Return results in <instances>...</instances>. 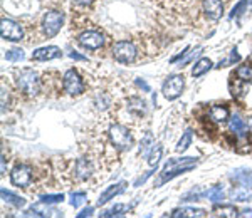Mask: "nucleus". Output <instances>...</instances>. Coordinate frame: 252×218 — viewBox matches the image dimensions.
<instances>
[{
	"label": "nucleus",
	"mask_w": 252,
	"mask_h": 218,
	"mask_svg": "<svg viewBox=\"0 0 252 218\" xmlns=\"http://www.w3.org/2000/svg\"><path fill=\"white\" fill-rule=\"evenodd\" d=\"M197 165V158H182V159H170L165 166H163L162 171V183L163 181H168L171 178L178 176V174L188 171V170L195 168Z\"/></svg>",
	"instance_id": "f257e3e1"
},
{
	"label": "nucleus",
	"mask_w": 252,
	"mask_h": 218,
	"mask_svg": "<svg viewBox=\"0 0 252 218\" xmlns=\"http://www.w3.org/2000/svg\"><path fill=\"white\" fill-rule=\"evenodd\" d=\"M17 86L22 93H25L27 96H35L41 89L39 86V78L32 69H22L17 76Z\"/></svg>",
	"instance_id": "f03ea898"
},
{
	"label": "nucleus",
	"mask_w": 252,
	"mask_h": 218,
	"mask_svg": "<svg viewBox=\"0 0 252 218\" xmlns=\"http://www.w3.org/2000/svg\"><path fill=\"white\" fill-rule=\"evenodd\" d=\"M109 140L118 150H130L131 144H133L131 133L121 125H115L109 128Z\"/></svg>",
	"instance_id": "7ed1b4c3"
},
{
	"label": "nucleus",
	"mask_w": 252,
	"mask_h": 218,
	"mask_svg": "<svg viewBox=\"0 0 252 218\" xmlns=\"http://www.w3.org/2000/svg\"><path fill=\"white\" fill-rule=\"evenodd\" d=\"M113 56H115V59L119 61V62L130 64L136 59V47H134L133 42L119 41L113 47Z\"/></svg>",
	"instance_id": "20e7f679"
},
{
	"label": "nucleus",
	"mask_w": 252,
	"mask_h": 218,
	"mask_svg": "<svg viewBox=\"0 0 252 218\" xmlns=\"http://www.w3.org/2000/svg\"><path fill=\"white\" fill-rule=\"evenodd\" d=\"M63 22H64V16L63 12H57V10H50L44 16L42 20V29H44V34L47 37H54L57 35V32L61 31L63 27Z\"/></svg>",
	"instance_id": "39448f33"
},
{
	"label": "nucleus",
	"mask_w": 252,
	"mask_h": 218,
	"mask_svg": "<svg viewBox=\"0 0 252 218\" xmlns=\"http://www.w3.org/2000/svg\"><path fill=\"white\" fill-rule=\"evenodd\" d=\"M184 86H185L184 76L173 74L165 81L162 93H163V96H165L167 99H177V97L182 94V91H184Z\"/></svg>",
	"instance_id": "423d86ee"
},
{
	"label": "nucleus",
	"mask_w": 252,
	"mask_h": 218,
	"mask_svg": "<svg viewBox=\"0 0 252 218\" xmlns=\"http://www.w3.org/2000/svg\"><path fill=\"white\" fill-rule=\"evenodd\" d=\"M0 34L5 41L17 42L24 37V31H22L20 24L10 20V19H2V25H0Z\"/></svg>",
	"instance_id": "0eeeda50"
},
{
	"label": "nucleus",
	"mask_w": 252,
	"mask_h": 218,
	"mask_svg": "<svg viewBox=\"0 0 252 218\" xmlns=\"http://www.w3.org/2000/svg\"><path fill=\"white\" fill-rule=\"evenodd\" d=\"M78 41L84 47V49L96 50L104 44V37H103V34L98 32V31H86V32H83V34L79 35Z\"/></svg>",
	"instance_id": "6e6552de"
},
{
	"label": "nucleus",
	"mask_w": 252,
	"mask_h": 218,
	"mask_svg": "<svg viewBox=\"0 0 252 218\" xmlns=\"http://www.w3.org/2000/svg\"><path fill=\"white\" fill-rule=\"evenodd\" d=\"M63 86H64L66 93L72 94V96H78V94L84 93V84H83L81 78H79V74L76 71H67V72H66Z\"/></svg>",
	"instance_id": "1a4fd4ad"
},
{
	"label": "nucleus",
	"mask_w": 252,
	"mask_h": 218,
	"mask_svg": "<svg viewBox=\"0 0 252 218\" xmlns=\"http://www.w3.org/2000/svg\"><path fill=\"white\" fill-rule=\"evenodd\" d=\"M31 180H32V171L29 166H24V165L16 166V168L12 170V173H10V181H12L16 187H20V188L27 187V185L31 183Z\"/></svg>",
	"instance_id": "9d476101"
},
{
	"label": "nucleus",
	"mask_w": 252,
	"mask_h": 218,
	"mask_svg": "<svg viewBox=\"0 0 252 218\" xmlns=\"http://www.w3.org/2000/svg\"><path fill=\"white\" fill-rule=\"evenodd\" d=\"M61 56H63V52H61L59 47L49 46V47H41V49L34 50V52H32V61H52Z\"/></svg>",
	"instance_id": "9b49d317"
},
{
	"label": "nucleus",
	"mask_w": 252,
	"mask_h": 218,
	"mask_svg": "<svg viewBox=\"0 0 252 218\" xmlns=\"http://www.w3.org/2000/svg\"><path fill=\"white\" fill-rule=\"evenodd\" d=\"M203 12L210 20H218L224 12L222 0H203Z\"/></svg>",
	"instance_id": "f8f14e48"
},
{
	"label": "nucleus",
	"mask_w": 252,
	"mask_h": 218,
	"mask_svg": "<svg viewBox=\"0 0 252 218\" xmlns=\"http://www.w3.org/2000/svg\"><path fill=\"white\" fill-rule=\"evenodd\" d=\"M232 180L244 188H252V171L247 168H239L232 174Z\"/></svg>",
	"instance_id": "ddd939ff"
},
{
	"label": "nucleus",
	"mask_w": 252,
	"mask_h": 218,
	"mask_svg": "<svg viewBox=\"0 0 252 218\" xmlns=\"http://www.w3.org/2000/svg\"><path fill=\"white\" fill-rule=\"evenodd\" d=\"M74 171H76V176L79 178V180H87V178L91 176V171H93V168H91L89 161L87 159H78L76 161V166H74Z\"/></svg>",
	"instance_id": "4468645a"
},
{
	"label": "nucleus",
	"mask_w": 252,
	"mask_h": 218,
	"mask_svg": "<svg viewBox=\"0 0 252 218\" xmlns=\"http://www.w3.org/2000/svg\"><path fill=\"white\" fill-rule=\"evenodd\" d=\"M123 187H125V183H118V185H113V187H109L108 190L104 191V193H101L100 200H98V205H104V203H108L109 200H113L116 195H119L123 191Z\"/></svg>",
	"instance_id": "2eb2a0df"
},
{
	"label": "nucleus",
	"mask_w": 252,
	"mask_h": 218,
	"mask_svg": "<svg viewBox=\"0 0 252 218\" xmlns=\"http://www.w3.org/2000/svg\"><path fill=\"white\" fill-rule=\"evenodd\" d=\"M128 108H130V111L136 116L147 114V103H145L143 99H140V97H131V99L128 101Z\"/></svg>",
	"instance_id": "dca6fc26"
},
{
	"label": "nucleus",
	"mask_w": 252,
	"mask_h": 218,
	"mask_svg": "<svg viewBox=\"0 0 252 218\" xmlns=\"http://www.w3.org/2000/svg\"><path fill=\"white\" fill-rule=\"evenodd\" d=\"M209 114L214 123H224L225 119H229V109L224 106H212Z\"/></svg>",
	"instance_id": "f3484780"
},
{
	"label": "nucleus",
	"mask_w": 252,
	"mask_h": 218,
	"mask_svg": "<svg viewBox=\"0 0 252 218\" xmlns=\"http://www.w3.org/2000/svg\"><path fill=\"white\" fill-rule=\"evenodd\" d=\"M210 69H212V61L207 59V57H203V59H200L199 62L193 65L192 76L193 78H200V76H203L205 72H209Z\"/></svg>",
	"instance_id": "a211bd4d"
},
{
	"label": "nucleus",
	"mask_w": 252,
	"mask_h": 218,
	"mask_svg": "<svg viewBox=\"0 0 252 218\" xmlns=\"http://www.w3.org/2000/svg\"><path fill=\"white\" fill-rule=\"evenodd\" d=\"M2 198H3V202H7V203H10V205H14V206H17V208H22V206H25V200L22 198V196H17V195H14L12 191H7L5 188H2Z\"/></svg>",
	"instance_id": "6ab92c4d"
},
{
	"label": "nucleus",
	"mask_w": 252,
	"mask_h": 218,
	"mask_svg": "<svg viewBox=\"0 0 252 218\" xmlns=\"http://www.w3.org/2000/svg\"><path fill=\"white\" fill-rule=\"evenodd\" d=\"M205 210L202 208H180V210H175L173 213H171V217L173 218H178V217H205Z\"/></svg>",
	"instance_id": "aec40b11"
},
{
	"label": "nucleus",
	"mask_w": 252,
	"mask_h": 218,
	"mask_svg": "<svg viewBox=\"0 0 252 218\" xmlns=\"http://www.w3.org/2000/svg\"><path fill=\"white\" fill-rule=\"evenodd\" d=\"M229 128L234 134H237V136H242V134H246L247 131V126L244 125V121L239 118V116H234L231 118V121H229Z\"/></svg>",
	"instance_id": "412c9836"
},
{
	"label": "nucleus",
	"mask_w": 252,
	"mask_h": 218,
	"mask_svg": "<svg viewBox=\"0 0 252 218\" xmlns=\"http://www.w3.org/2000/svg\"><path fill=\"white\" fill-rule=\"evenodd\" d=\"M235 76L244 82H252V67L251 65H240L235 71Z\"/></svg>",
	"instance_id": "4be33fe9"
},
{
	"label": "nucleus",
	"mask_w": 252,
	"mask_h": 218,
	"mask_svg": "<svg viewBox=\"0 0 252 218\" xmlns=\"http://www.w3.org/2000/svg\"><path fill=\"white\" fill-rule=\"evenodd\" d=\"M205 196L210 200L212 203H218V202L224 200V190H222L220 187H214V188H210V190L207 191Z\"/></svg>",
	"instance_id": "5701e85b"
},
{
	"label": "nucleus",
	"mask_w": 252,
	"mask_h": 218,
	"mask_svg": "<svg viewBox=\"0 0 252 218\" xmlns=\"http://www.w3.org/2000/svg\"><path fill=\"white\" fill-rule=\"evenodd\" d=\"M162 153H163V146L162 144H155V148L150 153V158H148V165L150 166H156V163L160 161L162 158Z\"/></svg>",
	"instance_id": "b1692460"
},
{
	"label": "nucleus",
	"mask_w": 252,
	"mask_h": 218,
	"mask_svg": "<svg viewBox=\"0 0 252 218\" xmlns=\"http://www.w3.org/2000/svg\"><path fill=\"white\" fill-rule=\"evenodd\" d=\"M128 210H130L128 205H115L111 210L104 212L101 217H121V215H125V213H128Z\"/></svg>",
	"instance_id": "393cba45"
},
{
	"label": "nucleus",
	"mask_w": 252,
	"mask_h": 218,
	"mask_svg": "<svg viewBox=\"0 0 252 218\" xmlns=\"http://www.w3.org/2000/svg\"><path fill=\"white\" fill-rule=\"evenodd\" d=\"M190 143H192V131H185V134L182 136V140L178 141V144H177V151L178 153H184L187 148L190 146Z\"/></svg>",
	"instance_id": "a878e982"
},
{
	"label": "nucleus",
	"mask_w": 252,
	"mask_h": 218,
	"mask_svg": "<svg viewBox=\"0 0 252 218\" xmlns=\"http://www.w3.org/2000/svg\"><path fill=\"white\" fill-rule=\"evenodd\" d=\"M231 196L235 202H251L252 200V193H249V190H234Z\"/></svg>",
	"instance_id": "bb28decb"
},
{
	"label": "nucleus",
	"mask_w": 252,
	"mask_h": 218,
	"mask_svg": "<svg viewBox=\"0 0 252 218\" xmlns=\"http://www.w3.org/2000/svg\"><path fill=\"white\" fill-rule=\"evenodd\" d=\"M5 59L7 61H12V62L22 61V59H24V50H22V49H10V50H7Z\"/></svg>",
	"instance_id": "cd10ccee"
},
{
	"label": "nucleus",
	"mask_w": 252,
	"mask_h": 218,
	"mask_svg": "<svg viewBox=\"0 0 252 218\" xmlns=\"http://www.w3.org/2000/svg\"><path fill=\"white\" fill-rule=\"evenodd\" d=\"M64 200L63 193L57 195H42L41 196V203H46V205H50V203H61Z\"/></svg>",
	"instance_id": "c85d7f7f"
},
{
	"label": "nucleus",
	"mask_w": 252,
	"mask_h": 218,
	"mask_svg": "<svg viewBox=\"0 0 252 218\" xmlns=\"http://www.w3.org/2000/svg\"><path fill=\"white\" fill-rule=\"evenodd\" d=\"M84 200H86V193H72L71 195V205L74 206V208H78V206H81L84 203Z\"/></svg>",
	"instance_id": "c756f323"
},
{
	"label": "nucleus",
	"mask_w": 252,
	"mask_h": 218,
	"mask_svg": "<svg viewBox=\"0 0 252 218\" xmlns=\"http://www.w3.org/2000/svg\"><path fill=\"white\" fill-rule=\"evenodd\" d=\"M151 143H153V140H151V134H147L145 136V140L141 141V146H140V153H147L148 151V148L151 146Z\"/></svg>",
	"instance_id": "7c9ffc66"
},
{
	"label": "nucleus",
	"mask_w": 252,
	"mask_h": 218,
	"mask_svg": "<svg viewBox=\"0 0 252 218\" xmlns=\"http://www.w3.org/2000/svg\"><path fill=\"white\" fill-rule=\"evenodd\" d=\"M246 3H247L246 0H242V2H239L235 7H234V10H232V14H231V19H234V17H235V16H239L240 10H242L244 7H246Z\"/></svg>",
	"instance_id": "2f4dec72"
},
{
	"label": "nucleus",
	"mask_w": 252,
	"mask_h": 218,
	"mask_svg": "<svg viewBox=\"0 0 252 218\" xmlns=\"http://www.w3.org/2000/svg\"><path fill=\"white\" fill-rule=\"evenodd\" d=\"M93 212H94V208H93V206H89V208H86V210H83V212L81 213H79V218H83V217H91V215H93Z\"/></svg>",
	"instance_id": "473e14b6"
},
{
	"label": "nucleus",
	"mask_w": 252,
	"mask_h": 218,
	"mask_svg": "<svg viewBox=\"0 0 252 218\" xmlns=\"http://www.w3.org/2000/svg\"><path fill=\"white\" fill-rule=\"evenodd\" d=\"M69 57H71V59H76V61H86V57L81 56V54H76V52H71Z\"/></svg>",
	"instance_id": "72a5a7b5"
},
{
	"label": "nucleus",
	"mask_w": 252,
	"mask_h": 218,
	"mask_svg": "<svg viewBox=\"0 0 252 218\" xmlns=\"http://www.w3.org/2000/svg\"><path fill=\"white\" fill-rule=\"evenodd\" d=\"M136 84L140 86V87H143V91H147V93H148V91H150V86H148V84H147V82H145V81H141V79H138V81H136Z\"/></svg>",
	"instance_id": "f704fd0d"
},
{
	"label": "nucleus",
	"mask_w": 252,
	"mask_h": 218,
	"mask_svg": "<svg viewBox=\"0 0 252 218\" xmlns=\"http://www.w3.org/2000/svg\"><path fill=\"white\" fill-rule=\"evenodd\" d=\"M237 217H240V218H244V217H252V210H242V212H240Z\"/></svg>",
	"instance_id": "c9c22d12"
},
{
	"label": "nucleus",
	"mask_w": 252,
	"mask_h": 218,
	"mask_svg": "<svg viewBox=\"0 0 252 218\" xmlns=\"http://www.w3.org/2000/svg\"><path fill=\"white\" fill-rule=\"evenodd\" d=\"M76 3H79V5H89V3H93V0H76Z\"/></svg>",
	"instance_id": "e433bc0d"
},
{
	"label": "nucleus",
	"mask_w": 252,
	"mask_h": 218,
	"mask_svg": "<svg viewBox=\"0 0 252 218\" xmlns=\"http://www.w3.org/2000/svg\"><path fill=\"white\" fill-rule=\"evenodd\" d=\"M2 174H5V158L2 156Z\"/></svg>",
	"instance_id": "4c0bfd02"
}]
</instances>
